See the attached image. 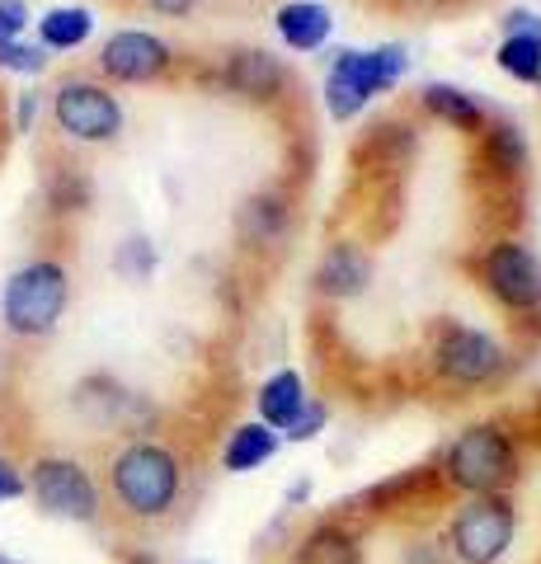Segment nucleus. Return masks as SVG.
Wrapping results in <instances>:
<instances>
[{
    "label": "nucleus",
    "instance_id": "4468645a",
    "mask_svg": "<svg viewBox=\"0 0 541 564\" xmlns=\"http://www.w3.org/2000/svg\"><path fill=\"white\" fill-rule=\"evenodd\" d=\"M278 443H283V437H278L269 423H259V419L240 423V429H231V437H226V447H221V470L250 475L259 466H269L278 456Z\"/></svg>",
    "mask_w": 541,
    "mask_h": 564
},
{
    "label": "nucleus",
    "instance_id": "b1692460",
    "mask_svg": "<svg viewBox=\"0 0 541 564\" xmlns=\"http://www.w3.org/2000/svg\"><path fill=\"white\" fill-rule=\"evenodd\" d=\"M52 203H57V212H76L90 203V184L76 180V174H57L52 180Z\"/></svg>",
    "mask_w": 541,
    "mask_h": 564
},
{
    "label": "nucleus",
    "instance_id": "2f4dec72",
    "mask_svg": "<svg viewBox=\"0 0 541 564\" xmlns=\"http://www.w3.org/2000/svg\"><path fill=\"white\" fill-rule=\"evenodd\" d=\"M123 564H161V560H155L151 551H128V555H123Z\"/></svg>",
    "mask_w": 541,
    "mask_h": 564
},
{
    "label": "nucleus",
    "instance_id": "bb28decb",
    "mask_svg": "<svg viewBox=\"0 0 541 564\" xmlns=\"http://www.w3.org/2000/svg\"><path fill=\"white\" fill-rule=\"evenodd\" d=\"M29 494V475L10 462V456H0V503H14Z\"/></svg>",
    "mask_w": 541,
    "mask_h": 564
},
{
    "label": "nucleus",
    "instance_id": "393cba45",
    "mask_svg": "<svg viewBox=\"0 0 541 564\" xmlns=\"http://www.w3.org/2000/svg\"><path fill=\"white\" fill-rule=\"evenodd\" d=\"M0 66H6V70H29V76H33V70H43V47H29L20 39L0 43Z\"/></svg>",
    "mask_w": 541,
    "mask_h": 564
},
{
    "label": "nucleus",
    "instance_id": "5701e85b",
    "mask_svg": "<svg viewBox=\"0 0 541 564\" xmlns=\"http://www.w3.org/2000/svg\"><path fill=\"white\" fill-rule=\"evenodd\" d=\"M151 263H155V254H151L147 240H128V245H118V254H113V269L118 273H132V278H147Z\"/></svg>",
    "mask_w": 541,
    "mask_h": 564
},
{
    "label": "nucleus",
    "instance_id": "a878e982",
    "mask_svg": "<svg viewBox=\"0 0 541 564\" xmlns=\"http://www.w3.org/2000/svg\"><path fill=\"white\" fill-rule=\"evenodd\" d=\"M29 29V6L24 0H0V43H14Z\"/></svg>",
    "mask_w": 541,
    "mask_h": 564
},
{
    "label": "nucleus",
    "instance_id": "aec40b11",
    "mask_svg": "<svg viewBox=\"0 0 541 564\" xmlns=\"http://www.w3.org/2000/svg\"><path fill=\"white\" fill-rule=\"evenodd\" d=\"M499 66L513 80H541V39L532 33H509V43L499 47Z\"/></svg>",
    "mask_w": 541,
    "mask_h": 564
},
{
    "label": "nucleus",
    "instance_id": "6e6552de",
    "mask_svg": "<svg viewBox=\"0 0 541 564\" xmlns=\"http://www.w3.org/2000/svg\"><path fill=\"white\" fill-rule=\"evenodd\" d=\"M480 278L504 311H518V315L541 311V263L528 245H513V240L490 245L480 259Z\"/></svg>",
    "mask_w": 541,
    "mask_h": 564
},
{
    "label": "nucleus",
    "instance_id": "412c9836",
    "mask_svg": "<svg viewBox=\"0 0 541 564\" xmlns=\"http://www.w3.org/2000/svg\"><path fill=\"white\" fill-rule=\"evenodd\" d=\"M278 221H283V207H278L273 198H255V203H246L240 231H246L250 240H269V236L278 231Z\"/></svg>",
    "mask_w": 541,
    "mask_h": 564
},
{
    "label": "nucleus",
    "instance_id": "0eeeda50",
    "mask_svg": "<svg viewBox=\"0 0 541 564\" xmlns=\"http://www.w3.org/2000/svg\"><path fill=\"white\" fill-rule=\"evenodd\" d=\"M504 348L490 339L485 329H470V325H447L433 344V372L439 381L457 386V391H480L504 372Z\"/></svg>",
    "mask_w": 541,
    "mask_h": 564
},
{
    "label": "nucleus",
    "instance_id": "dca6fc26",
    "mask_svg": "<svg viewBox=\"0 0 541 564\" xmlns=\"http://www.w3.org/2000/svg\"><path fill=\"white\" fill-rule=\"evenodd\" d=\"M278 33H283L288 47H321L329 39V10L316 6V0H292V6L278 10Z\"/></svg>",
    "mask_w": 541,
    "mask_h": 564
},
{
    "label": "nucleus",
    "instance_id": "ddd939ff",
    "mask_svg": "<svg viewBox=\"0 0 541 564\" xmlns=\"http://www.w3.org/2000/svg\"><path fill=\"white\" fill-rule=\"evenodd\" d=\"M72 404L90 423H99V429H118V423H128V414L137 410V395L123 391L113 377H85L76 386V400Z\"/></svg>",
    "mask_w": 541,
    "mask_h": 564
},
{
    "label": "nucleus",
    "instance_id": "1a4fd4ad",
    "mask_svg": "<svg viewBox=\"0 0 541 564\" xmlns=\"http://www.w3.org/2000/svg\"><path fill=\"white\" fill-rule=\"evenodd\" d=\"M52 118L76 141H113L123 132V109H118V99L95 80H66L57 99H52Z\"/></svg>",
    "mask_w": 541,
    "mask_h": 564
},
{
    "label": "nucleus",
    "instance_id": "f03ea898",
    "mask_svg": "<svg viewBox=\"0 0 541 564\" xmlns=\"http://www.w3.org/2000/svg\"><path fill=\"white\" fill-rule=\"evenodd\" d=\"M522 475L518 443L499 423H470L443 452V485H452L466 499L480 494H509Z\"/></svg>",
    "mask_w": 541,
    "mask_h": 564
},
{
    "label": "nucleus",
    "instance_id": "2eb2a0df",
    "mask_svg": "<svg viewBox=\"0 0 541 564\" xmlns=\"http://www.w3.org/2000/svg\"><path fill=\"white\" fill-rule=\"evenodd\" d=\"M226 85H231L236 95H250V99H273L283 90V66H278L269 52L246 47L226 62Z\"/></svg>",
    "mask_w": 541,
    "mask_h": 564
},
{
    "label": "nucleus",
    "instance_id": "f3484780",
    "mask_svg": "<svg viewBox=\"0 0 541 564\" xmlns=\"http://www.w3.org/2000/svg\"><path fill=\"white\" fill-rule=\"evenodd\" d=\"M316 282H321V292H329V296H354V292L368 288V259H363L354 245H335V250L321 259Z\"/></svg>",
    "mask_w": 541,
    "mask_h": 564
},
{
    "label": "nucleus",
    "instance_id": "7ed1b4c3",
    "mask_svg": "<svg viewBox=\"0 0 541 564\" xmlns=\"http://www.w3.org/2000/svg\"><path fill=\"white\" fill-rule=\"evenodd\" d=\"M66 302H72L66 269L57 259H33L10 273L6 296H0V321H6L14 339H43V334L57 329Z\"/></svg>",
    "mask_w": 541,
    "mask_h": 564
},
{
    "label": "nucleus",
    "instance_id": "9d476101",
    "mask_svg": "<svg viewBox=\"0 0 541 564\" xmlns=\"http://www.w3.org/2000/svg\"><path fill=\"white\" fill-rule=\"evenodd\" d=\"M99 66H104V76H113L123 85H142V80H155L170 66V47L147 29H123L104 43Z\"/></svg>",
    "mask_w": 541,
    "mask_h": 564
},
{
    "label": "nucleus",
    "instance_id": "39448f33",
    "mask_svg": "<svg viewBox=\"0 0 541 564\" xmlns=\"http://www.w3.org/2000/svg\"><path fill=\"white\" fill-rule=\"evenodd\" d=\"M24 475H29V494H33V503H39V513L57 518V522H99L104 494L85 462L52 452V456H39Z\"/></svg>",
    "mask_w": 541,
    "mask_h": 564
},
{
    "label": "nucleus",
    "instance_id": "423d86ee",
    "mask_svg": "<svg viewBox=\"0 0 541 564\" xmlns=\"http://www.w3.org/2000/svg\"><path fill=\"white\" fill-rule=\"evenodd\" d=\"M405 70V52L400 47H377V52H339L325 80V104L335 118H354L372 95L400 80Z\"/></svg>",
    "mask_w": 541,
    "mask_h": 564
},
{
    "label": "nucleus",
    "instance_id": "f257e3e1",
    "mask_svg": "<svg viewBox=\"0 0 541 564\" xmlns=\"http://www.w3.org/2000/svg\"><path fill=\"white\" fill-rule=\"evenodd\" d=\"M184 456L155 437H128L104 466L109 503L128 522H165L184 503Z\"/></svg>",
    "mask_w": 541,
    "mask_h": 564
},
{
    "label": "nucleus",
    "instance_id": "cd10ccee",
    "mask_svg": "<svg viewBox=\"0 0 541 564\" xmlns=\"http://www.w3.org/2000/svg\"><path fill=\"white\" fill-rule=\"evenodd\" d=\"M321 429H325V404H316V400H311L306 410H302V419H296V423H292V429H288L283 437H288V443H306V437H316Z\"/></svg>",
    "mask_w": 541,
    "mask_h": 564
},
{
    "label": "nucleus",
    "instance_id": "6ab92c4d",
    "mask_svg": "<svg viewBox=\"0 0 541 564\" xmlns=\"http://www.w3.org/2000/svg\"><path fill=\"white\" fill-rule=\"evenodd\" d=\"M424 104L439 118H447V122H457V128H480L485 122V113H480V104L470 99V95H462V90H452V85H429L424 90Z\"/></svg>",
    "mask_w": 541,
    "mask_h": 564
},
{
    "label": "nucleus",
    "instance_id": "473e14b6",
    "mask_svg": "<svg viewBox=\"0 0 541 564\" xmlns=\"http://www.w3.org/2000/svg\"><path fill=\"white\" fill-rule=\"evenodd\" d=\"M0 564H14V560H10V555H0Z\"/></svg>",
    "mask_w": 541,
    "mask_h": 564
},
{
    "label": "nucleus",
    "instance_id": "f8f14e48",
    "mask_svg": "<svg viewBox=\"0 0 541 564\" xmlns=\"http://www.w3.org/2000/svg\"><path fill=\"white\" fill-rule=\"evenodd\" d=\"M311 404L306 395V381L302 372H292V367H283V372H273L264 386H259V423H269V429L283 437L296 419H302V410Z\"/></svg>",
    "mask_w": 541,
    "mask_h": 564
},
{
    "label": "nucleus",
    "instance_id": "20e7f679",
    "mask_svg": "<svg viewBox=\"0 0 541 564\" xmlns=\"http://www.w3.org/2000/svg\"><path fill=\"white\" fill-rule=\"evenodd\" d=\"M518 536V508L509 494H480V499H462L447 518L443 545L452 564H499L513 551Z\"/></svg>",
    "mask_w": 541,
    "mask_h": 564
},
{
    "label": "nucleus",
    "instance_id": "c756f323",
    "mask_svg": "<svg viewBox=\"0 0 541 564\" xmlns=\"http://www.w3.org/2000/svg\"><path fill=\"white\" fill-rule=\"evenodd\" d=\"M147 6L155 14H188V10H194V0H147Z\"/></svg>",
    "mask_w": 541,
    "mask_h": 564
},
{
    "label": "nucleus",
    "instance_id": "4be33fe9",
    "mask_svg": "<svg viewBox=\"0 0 541 564\" xmlns=\"http://www.w3.org/2000/svg\"><path fill=\"white\" fill-rule=\"evenodd\" d=\"M485 147H490V161L499 170H518L522 165V137H518V128H495Z\"/></svg>",
    "mask_w": 541,
    "mask_h": 564
},
{
    "label": "nucleus",
    "instance_id": "72a5a7b5",
    "mask_svg": "<svg viewBox=\"0 0 541 564\" xmlns=\"http://www.w3.org/2000/svg\"><path fill=\"white\" fill-rule=\"evenodd\" d=\"M194 564H203V560H194Z\"/></svg>",
    "mask_w": 541,
    "mask_h": 564
},
{
    "label": "nucleus",
    "instance_id": "a211bd4d",
    "mask_svg": "<svg viewBox=\"0 0 541 564\" xmlns=\"http://www.w3.org/2000/svg\"><path fill=\"white\" fill-rule=\"evenodd\" d=\"M90 29H95V14L90 10H80V6H57V10H47L43 20H39V39L43 47H80L85 39H90Z\"/></svg>",
    "mask_w": 541,
    "mask_h": 564
},
{
    "label": "nucleus",
    "instance_id": "7c9ffc66",
    "mask_svg": "<svg viewBox=\"0 0 541 564\" xmlns=\"http://www.w3.org/2000/svg\"><path fill=\"white\" fill-rule=\"evenodd\" d=\"M33 109H39V99H33V95H20V113H14V118H20V132H29Z\"/></svg>",
    "mask_w": 541,
    "mask_h": 564
},
{
    "label": "nucleus",
    "instance_id": "c85d7f7f",
    "mask_svg": "<svg viewBox=\"0 0 541 564\" xmlns=\"http://www.w3.org/2000/svg\"><path fill=\"white\" fill-rule=\"evenodd\" d=\"M405 564H452V555H447L443 541H433V545H410Z\"/></svg>",
    "mask_w": 541,
    "mask_h": 564
},
{
    "label": "nucleus",
    "instance_id": "9b49d317",
    "mask_svg": "<svg viewBox=\"0 0 541 564\" xmlns=\"http://www.w3.org/2000/svg\"><path fill=\"white\" fill-rule=\"evenodd\" d=\"M292 564H363V541L354 527L325 518L302 532V541H296V551H292Z\"/></svg>",
    "mask_w": 541,
    "mask_h": 564
}]
</instances>
